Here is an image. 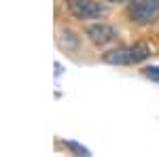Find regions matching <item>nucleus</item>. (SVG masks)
<instances>
[{"mask_svg":"<svg viewBox=\"0 0 159 157\" xmlns=\"http://www.w3.org/2000/svg\"><path fill=\"white\" fill-rule=\"evenodd\" d=\"M144 74H147L148 79H153V81H159V68L157 66H148V68H144Z\"/></svg>","mask_w":159,"mask_h":157,"instance_id":"obj_6","label":"nucleus"},{"mask_svg":"<svg viewBox=\"0 0 159 157\" xmlns=\"http://www.w3.org/2000/svg\"><path fill=\"white\" fill-rule=\"evenodd\" d=\"M66 7L74 19H98L106 15V9L96 0H66Z\"/></svg>","mask_w":159,"mask_h":157,"instance_id":"obj_3","label":"nucleus"},{"mask_svg":"<svg viewBox=\"0 0 159 157\" xmlns=\"http://www.w3.org/2000/svg\"><path fill=\"white\" fill-rule=\"evenodd\" d=\"M66 149H70V151H74V153H79V155H89V151H87L85 146L76 145V142H66Z\"/></svg>","mask_w":159,"mask_h":157,"instance_id":"obj_5","label":"nucleus"},{"mask_svg":"<svg viewBox=\"0 0 159 157\" xmlns=\"http://www.w3.org/2000/svg\"><path fill=\"white\" fill-rule=\"evenodd\" d=\"M151 55L148 47L144 45H134V47H121V49H112L108 53L102 55V60L106 64H115V66H132L138 62L147 60Z\"/></svg>","mask_w":159,"mask_h":157,"instance_id":"obj_1","label":"nucleus"},{"mask_svg":"<svg viewBox=\"0 0 159 157\" xmlns=\"http://www.w3.org/2000/svg\"><path fill=\"white\" fill-rule=\"evenodd\" d=\"M87 36H89V40L93 45H100L102 47V45H106V43H110L115 38V30L106 24H93V25L87 28Z\"/></svg>","mask_w":159,"mask_h":157,"instance_id":"obj_4","label":"nucleus"},{"mask_svg":"<svg viewBox=\"0 0 159 157\" xmlns=\"http://www.w3.org/2000/svg\"><path fill=\"white\" fill-rule=\"evenodd\" d=\"M127 15L134 24H153L159 19V0H132L127 7Z\"/></svg>","mask_w":159,"mask_h":157,"instance_id":"obj_2","label":"nucleus"},{"mask_svg":"<svg viewBox=\"0 0 159 157\" xmlns=\"http://www.w3.org/2000/svg\"><path fill=\"white\" fill-rule=\"evenodd\" d=\"M108 2H123V0H108Z\"/></svg>","mask_w":159,"mask_h":157,"instance_id":"obj_7","label":"nucleus"}]
</instances>
